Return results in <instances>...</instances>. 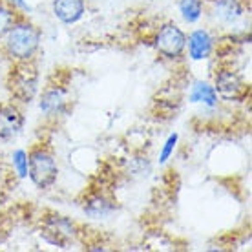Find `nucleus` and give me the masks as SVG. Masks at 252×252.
<instances>
[{"label": "nucleus", "instance_id": "nucleus-1", "mask_svg": "<svg viewBox=\"0 0 252 252\" xmlns=\"http://www.w3.org/2000/svg\"><path fill=\"white\" fill-rule=\"evenodd\" d=\"M40 30L28 20H15L11 28L2 35L4 51L15 63L32 61L40 48Z\"/></svg>", "mask_w": 252, "mask_h": 252}, {"label": "nucleus", "instance_id": "nucleus-2", "mask_svg": "<svg viewBox=\"0 0 252 252\" xmlns=\"http://www.w3.org/2000/svg\"><path fill=\"white\" fill-rule=\"evenodd\" d=\"M28 176L33 181V185L40 190L50 189L57 181L59 166L55 161V156L48 145L37 143L28 152Z\"/></svg>", "mask_w": 252, "mask_h": 252}, {"label": "nucleus", "instance_id": "nucleus-3", "mask_svg": "<svg viewBox=\"0 0 252 252\" xmlns=\"http://www.w3.org/2000/svg\"><path fill=\"white\" fill-rule=\"evenodd\" d=\"M38 71L32 61L17 63L7 77V88L11 95L20 102H30L37 94Z\"/></svg>", "mask_w": 252, "mask_h": 252}, {"label": "nucleus", "instance_id": "nucleus-4", "mask_svg": "<svg viewBox=\"0 0 252 252\" xmlns=\"http://www.w3.org/2000/svg\"><path fill=\"white\" fill-rule=\"evenodd\" d=\"M154 46H156L159 55L174 61V59H179L183 55L185 48H187V35L174 22H168V24L161 26L159 32L156 33Z\"/></svg>", "mask_w": 252, "mask_h": 252}, {"label": "nucleus", "instance_id": "nucleus-5", "mask_svg": "<svg viewBox=\"0 0 252 252\" xmlns=\"http://www.w3.org/2000/svg\"><path fill=\"white\" fill-rule=\"evenodd\" d=\"M214 90L227 101H240L247 95L245 82L234 69H220L216 73Z\"/></svg>", "mask_w": 252, "mask_h": 252}, {"label": "nucleus", "instance_id": "nucleus-6", "mask_svg": "<svg viewBox=\"0 0 252 252\" xmlns=\"http://www.w3.org/2000/svg\"><path fill=\"white\" fill-rule=\"evenodd\" d=\"M24 128V115L13 102L0 104V139L17 137Z\"/></svg>", "mask_w": 252, "mask_h": 252}, {"label": "nucleus", "instance_id": "nucleus-7", "mask_svg": "<svg viewBox=\"0 0 252 252\" xmlns=\"http://www.w3.org/2000/svg\"><path fill=\"white\" fill-rule=\"evenodd\" d=\"M187 46H189L190 57L194 61H203V59L210 57V53L214 50V38L205 30H195L187 38Z\"/></svg>", "mask_w": 252, "mask_h": 252}, {"label": "nucleus", "instance_id": "nucleus-8", "mask_svg": "<svg viewBox=\"0 0 252 252\" xmlns=\"http://www.w3.org/2000/svg\"><path fill=\"white\" fill-rule=\"evenodd\" d=\"M53 13L64 24H75L84 15V0H53Z\"/></svg>", "mask_w": 252, "mask_h": 252}, {"label": "nucleus", "instance_id": "nucleus-9", "mask_svg": "<svg viewBox=\"0 0 252 252\" xmlns=\"http://www.w3.org/2000/svg\"><path fill=\"white\" fill-rule=\"evenodd\" d=\"M66 94L59 86H51L42 94L40 99V110L48 115H59L66 110Z\"/></svg>", "mask_w": 252, "mask_h": 252}, {"label": "nucleus", "instance_id": "nucleus-10", "mask_svg": "<svg viewBox=\"0 0 252 252\" xmlns=\"http://www.w3.org/2000/svg\"><path fill=\"white\" fill-rule=\"evenodd\" d=\"M214 15L223 22H234L243 15V6L240 0H212Z\"/></svg>", "mask_w": 252, "mask_h": 252}, {"label": "nucleus", "instance_id": "nucleus-11", "mask_svg": "<svg viewBox=\"0 0 252 252\" xmlns=\"http://www.w3.org/2000/svg\"><path fill=\"white\" fill-rule=\"evenodd\" d=\"M190 101L192 102H205L208 106H216L218 102V94H216L214 86H210L207 82H195L192 94H190Z\"/></svg>", "mask_w": 252, "mask_h": 252}, {"label": "nucleus", "instance_id": "nucleus-12", "mask_svg": "<svg viewBox=\"0 0 252 252\" xmlns=\"http://www.w3.org/2000/svg\"><path fill=\"white\" fill-rule=\"evenodd\" d=\"M115 208V203L112 199H108L106 195H94L90 197L88 203H84V210L90 216H104L108 212H112Z\"/></svg>", "mask_w": 252, "mask_h": 252}, {"label": "nucleus", "instance_id": "nucleus-13", "mask_svg": "<svg viewBox=\"0 0 252 252\" xmlns=\"http://www.w3.org/2000/svg\"><path fill=\"white\" fill-rule=\"evenodd\" d=\"M179 11L183 15V19L189 24H194L201 19L203 13V2L201 0H181L179 2Z\"/></svg>", "mask_w": 252, "mask_h": 252}, {"label": "nucleus", "instance_id": "nucleus-14", "mask_svg": "<svg viewBox=\"0 0 252 252\" xmlns=\"http://www.w3.org/2000/svg\"><path fill=\"white\" fill-rule=\"evenodd\" d=\"M15 20H19L15 9H13L11 6H7L4 0H0V38H2V35H4L9 28H11Z\"/></svg>", "mask_w": 252, "mask_h": 252}, {"label": "nucleus", "instance_id": "nucleus-15", "mask_svg": "<svg viewBox=\"0 0 252 252\" xmlns=\"http://www.w3.org/2000/svg\"><path fill=\"white\" fill-rule=\"evenodd\" d=\"M13 164H15V168L19 170L20 177L28 176V154H26L24 150H17L13 154Z\"/></svg>", "mask_w": 252, "mask_h": 252}, {"label": "nucleus", "instance_id": "nucleus-16", "mask_svg": "<svg viewBox=\"0 0 252 252\" xmlns=\"http://www.w3.org/2000/svg\"><path fill=\"white\" fill-rule=\"evenodd\" d=\"M176 143H177V133H172L170 137L166 139V143H164V148H163V152H161V158H159V163H166V161H168V158H170L172 154H174Z\"/></svg>", "mask_w": 252, "mask_h": 252}, {"label": "nucleus", "instance_id": "nucleus-17", "mask_svg": "<svg viewBox=\"0 0 252 252\" xmlns=\"http://www.w3.org/2000/svg\"><path fill=\"white\" fill-rule=\"evenodd\" d=\"M7 6H11L13 9H17V7H20V9H26V2L24 0H4Z\"/></svg>", "mask_w": 252, "mask_h": 252}]
</instances>
